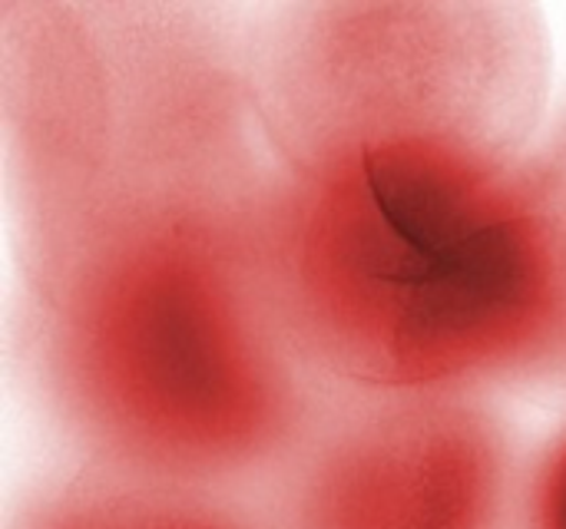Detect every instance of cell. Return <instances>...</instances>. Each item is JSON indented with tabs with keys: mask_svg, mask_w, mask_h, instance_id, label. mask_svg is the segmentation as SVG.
Masks as SVG:
<instances>
[{
	"mask_svg": "<svg viewBox=\"0 0 566 529\" xmlns=\"http://www.w3.org/2000/svg\"><path fill=\"white\" fill-rule=\"evenodd\" d=\"M269 182L20 278L23 384L73 461L252 494L298 451L335 388L272 282Z\"/></svg>",
	"mask_w": 566,
	"mask_h": 529,
	"instance_id": "obj_1",
	"label": "cell"
},
{
	"mask_svg": "<svg viewBox=\"0 0 566 529\" xmlns=\"http://www.w3.org/2000/svg\"><path fill=\"white\" fill-rule=\"evenodd\" d=\"M265 252L295 341L332 388H566V166L371 195L272 172Z\"/></svg>",
	"mask_w": 566,
	"mask_h": 529,
	"instance_id": "obj_2",
	"label": "cell"
},
{
	"mask_svg": "<svg viewBox=\"0 0 566 529\" xmlns=\"http://www.w3.org/2000/svg\"><path fill=\"white\" fill-rule=\"evenodd\" d=\"M0 159L20 278L119 235L255 195L245 10L3 0Z\"/></svg>",
	"mask_w": 566,
	"mask_h": 529,
	"instance_id": "obj_3",
	"label": "cell"
},
{
	"mask_svg": "<svg viewBox=\"0 0 566 529\" xmlns=\"http://www.w3.org/2000/svg\"><path fill=\"white\" fill-rule=\"evenodd\" d=\"M279 172L371 195L471 189L534 152L551 30L517 0H292L245 10Z\"/></svg>",
	"mask_w": 566,
	"mask_h": 529,
	"instance_id": "obj_4",
	"label": "cell"
},
{
	"mask_svg": "<svg viewBox=\"0 0 566 529\" xmlns=\"http://www.w3.org/2000/svg\"><path fill=\"white\" fill-rule=\"evenodd\" d=\"M527 470L484 394L335 388L265 507L275 529H524Z\"/></svg>",
	"mask_w": 566,
	"mask_h": 529,
	"instance_id": "obj_5",
	"label": "cell"
},
{
	"mask_svg": "<svg viewBox=\"0 0 566 529\" xmlns=\"http://www.w3.org/2000/svg\"><path fill=\"white\" fill-rule=\"evenodd\" d=\"M7 529H275L245 490L169 484L73 461L27 487Z\"/></svg>",
	"mask_w": 566,
	"mask_h": 529,
	"instance_id": "obj_6",
	"label": "cell"
},
{
	"mask_svg": "<svg viewBox=\"0 0 566 529\" xmlns=\"http://www.w3.org/2000/svg\"><path fill=\"white\" fill-rule=\"evenodd\" d=\"M524 529H566V421L531 457Z\"/></svg>",
	"mask_w": 566,
	"mask_h": 529,
	"instance_id": "obj_7",
	"label": "cell"
},
{
	"mask_svg": "<svg viewBox=\"0 0 566 529\" xmlns=\"http://www.w3.org/2000/svg\"><path fill=\"white\" fill-rule=\"evenodd\" d=\"M541 142H544V146H547V149H551V152H554V156H557V159L566 166V116L557 123V126H554V129H551V133H547V136H544V139H541Z\"/></svg>",
	"mask_w": 566,
	"mask_h": 529,
	"instance_id": "obj_8",
	"label": "cell"
}]
</instances>
